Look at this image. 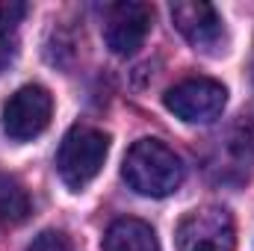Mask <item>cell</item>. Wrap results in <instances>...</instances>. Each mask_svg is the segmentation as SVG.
Instances as JSON below:
<instances>
[{
  "instance_id": "cell-1",
  "label": "cell",
  "mask_w": 254,
  "mask_h": 251,
  "mask_svg": "<svg viewBox=\"0 0 254 251\" xmlns=\"http://www.w3.org/2000/svg\"><path fill=\"white\" fill-rule=\"evenodd\" d=\"M122 175L133 192L145 198H166L184 184V160L160 139H139L127 151Z\"/></svg>"
},
{
  "instance_id": "cell-2",
  "label": "cell",
  "mask_w": 254,
  "mask_h": 251,
  "mask_svg": "<svg viewBox=\"0 0 254 251\" xmlns=\"http://www.w3.org/2000/svg\"><path fill=\"white\" fill-rule=\"evenodd\" d=\"M107 154H110V136L104 130L86 125L71 127L57 151V172L63 184L74 192L86 189L101 175Z\"/></svg>"
},
{
  "instance_id": "cell-3",
  "label": "cell",
  "mask_w": 254,
  "mask_h": 251,
  "mask_svg": "<svg viewBox=\"0 0 254 251\" xmlns=\"http://www.w3.org/2000/svg\"><path fill=\"white\" fill-rule=\"evenodd\" d=\"M166 110L187 125H210L228 104V89L213 77H190L166 92Z\"/></svg>"
},
{
  "instance_id": "cell-4",
  "label": "cell",
  "mask_w": 254,
  "mask_h": 251,
  "mask_svg": "<svg viewBox=\"0 0 254 251\" xmlns=\"http://www.w3.org/2000/svg\"><path fill=\"white\" fill-rule=\"evenodd\" d=\"M178 251H237L234 216L225 207H198L178 225Z\"/></svg>"
},
{
  "instance_id": "cell-5",
  "label": "cell",
  "mask_w": 254,
  "mask_h": 251,
  "mask_svg": "<svg viewBox=\"0 0 254 251\" xmlns=\"http://www.w3.org/2000/svg\"><path fill=\"white\" fill-rule=\"evenodd\" d=\"M54 119V98L45 86H21L3 107V130L12 142H30L42 136Z\"/></svg>"
},
{
  "instance_id": "cell-6",
  "label": "cell",
  "mask_w": 254,
  "mask_h": 251,
  "mask_svg": "<svg viewBox=\"0 0 254 251\" xmlns=\"http://www.w3.org/2000/svg\"><path fill=\"white\" fill-rule=\"evenodd\" d=\"M154 24V9L148 3H136V0H125V3H113L107 9V21H104V39L107 48L116 57H133Z\"/></svg>"
},
{
  "instance_id": "cell-7",
  "label": "cell",
  "mask_w": 254,
  "mask_h": 251,
  "mask_svg": "<svg viewBox=\"0 0 254 251\" xmlns=\"http://www.w3.org/2000/svg\"><path fill=\"white\" fill-rule=\"evenodd\" d=\"M172 21L175 27L181 30V36L195 45V48H216L219 39H222V15L213 3H204V0H184V3H175L172 6Z\"/></svg>"
},
{
  "instance_id": "cell-8",
  "label": "cell",
  "mask_w": 254,
  "mask_h": 251,
  "mask_svg": "<svg viewBox=\"0 0 254 251\" xmlns=\"http://www.w3.org/2000/svg\"><path fill=\"white\" fill-rule=\"evenodd\" d=\"M104 251H160L157 234L142 219H119L104 237Z\"/></svg>"
},
{
  "instance_id": "cell-9",
  "label": "cell",
  "mask_w": 254,
  "mask_h": 251,
  "mask_svg": "<svg viewBox=\"0 0 254 251\" xmlns=\"http://www.w3.org/2000/svg\"><path fill=\"white\" fill-rule=\"evenodd\" d=\"M33 213V201L24 184L12 175H0V225L12 228L27 222Z\"/></svg>"
},
{
  "instance_id": "cell-10",
  "label": "cell",
  "mask_w": 254,
  "mask_h": 251,
  "mask_svg": "<svg viewBox=\"0 0 254 251\" xmlns=\"http://www.w3.org/2000/svg\"><path fill=\"white\" fill-rule=\"evenodd\" d=\"M27 251H74V246H71V237H68L65 231L51 228V231H42V234L27 246Z\"/></svg>"
},
{
  "instance_id": "cell-11",
  "label": "cell",
  "mask_w": 254,
  "mask_h": 251,
  "mask_svg": "<svg viewBox=\"0 0 254 251\" xmlns=\"http://www.w3.org/2000/svg\"><path fill=\"white\" fill-rule=\"evenodd\" d=\"M27 3L21 0H0V36H12L15 27L24 21Z\"/></svg>"
},
{
  "instance_id": "cell-12",
  "label": "cell",
  "mask_w": 254,
  "mask_h": 251,
  "mask_svg": "<svg viewBox=\"0 0 254 251\" xmlns=\"http://www.w3.org/2000/svg\"><path fill=\"white\" fill-rule=\"evenodd\" d=\"M15 51H18V48H15V42H12L9 36H0V74L12 65V60H15Z\"/></svg>"
},
{
  "instance_id": "cell-13",
  "label": "cell",
  "mask_w": 254,
  "mask_h": 251,
  "mask_svg": "<svg viewBox=\"0 0 254 251\" xmlns=\"http://www.w3.org/2000/svg\"><path fill=\"white\" fill-rule=\"evenodd\" d=\"M249 127H252V133H254V119H252V125H249Z\"/></svg>"
}]
</instances>
